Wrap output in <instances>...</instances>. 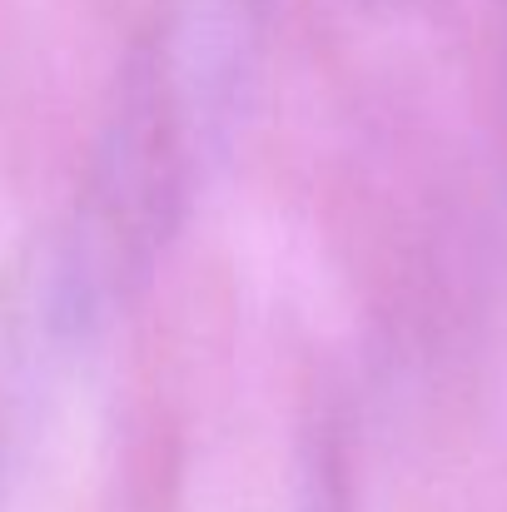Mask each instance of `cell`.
Instances as JSON below:
<instances>
[{
	"label": "cell",
	"mask_w": 507,
	"mask_h": 512,
	"mask_svg": "<svg viewBox=\"0 0 507 512\" xmlns=\"http://www.w3.org/2000/svg\"><path fill=\"white\" fill-rule=\"evenodd\" d=\"M254 25L259 0H179L169 10L145 80L125 105L115 170H105L115 209L125 199L130 214L155 219L184 199L194 155L204 160L209 140L224 135V110L254 55Z\"/></svg>",
	"instance_id": "6da1fadb"
}]
</instances>
